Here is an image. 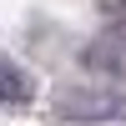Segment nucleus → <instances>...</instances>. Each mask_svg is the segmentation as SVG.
<instances>
[{
  "label": "nucleus",
  "instance_id": "obj_1",
  "mask_svg": "<svg viewBox=\"0 0 126 126\" xmlns=\"http://www.w3.org/2000/svg\"><path fill=\"white\" fill-rule=\"evenodd\" d=\"M56 111L71 121H121L126 116V91L106 86H61L56 91Z\"/></svg>",
  "mask_w": 126,
  "mask_h": 126
},
{
  "label": "nucleus",
  "instance_id": "obj_3",
  "mask_svg": "<svg viewBox=\"0 0 126 126\" xmlns=\"http://www.w3.org/2000/svg\"><path fill=\"white\" fill-rule=\"evenodd\" d=\"M101 5H111V10H126V0H101Z\"/></svg>",
  "mask_w": 126,
  "mask_h": 126
},
{
  "label": "nucleus",
  "instance_id": "obj_2",
  "mask_svg": "<svg viewBox=\"0 0 126 126\" xmlns=\"http://www.w3.org/2000/svg\"><path fill=\"white\" fill-rule=\"evenodd\" d=\"M30 96H35L30 76H25V71H20L10 56H0V106H25Z\"/></svg>",
  "mask_w": 126,
  "mask_h": 126
}]
</instances>
